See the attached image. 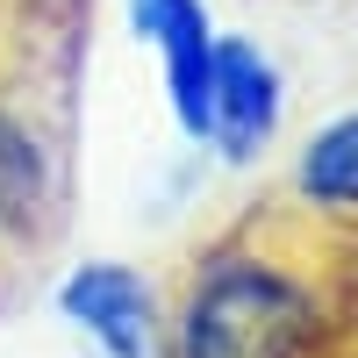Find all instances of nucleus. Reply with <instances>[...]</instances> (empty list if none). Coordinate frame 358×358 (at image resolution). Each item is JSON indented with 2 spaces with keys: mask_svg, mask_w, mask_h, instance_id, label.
Returning <instances> with one entry per match:
<instances>
[{
  "mask_svg": "<svg viewBox=\"0 0 358 358\" xmlns=\"http://www.w3.org/2000/svg\"><path fill=\"white\" fill-rule=\"evenodd\" d=\"M337 215L258 208L208 244L172 301V358H322L344 322V265L330 251Z\"/></svg>",
  "mask_w": 358,
  "mask_h": 358,
  "instance_id": "obj_1",
  "label": "nucleus"
},
{
  "mask_svg": "<svg viewBox=\"0 0 358 358\" xmlns=\"http://www.w3.org/2000/svg\"><path fill=\"white\" fill-rule=\"evenodd\" d=\"M129 22L165 65L179 129L201 143L215 129V22H208V8L201 0H129Z\"/></svg>",
  "mask_w": 358,
  "mask_h": 358,
  "instance_id": "obj_2",
  "label": "nucleus"
},
{
  "mask_svg": "<svg viewBox=\"0 0 358 358\" xmlns=\"http://www.w3.org/2000/svg\"><path fill=\"white\" fill-rule=\"evenodd\" d=\"M57 229V151L0 94V265H15Z\"/></svg>",
  "mask_w": 358,
  "mask_h": 358,
  "instance_id": "obj_3",
  "label": "nucleus"
},
{
  "mask_svg": "<svg viewBox=\"0 0 358 358\" xmlns=\"http://www.w3.org/2000/svg\"><path fill=\"white\" fill-rule=\"evenodd\" d=\"M280 129V72L273 57L244 36H215V129L208 143H222V158H258Z\"/></svg>",
  "mask_w": 358,
  "mask_h": 358,
  "instance_id": "obj_4",
  "label": "nucleus"
},
{
  "mask_svg": "<svg viewBox=\"0 0 358 358\" xmlns=\"http://www.w3.org/2000/svg\"><path fill=\"white\" fill-rule=\"evenodd\" d=\"M57 308L108 358H151V287L129 265H79L57 294Z\"/></svg>",
  "mask_w": 358,
  "mask_h": 358,
  "instance_id": "obj_5",
  "label": "nucleus"
},
{
  "mask_svg": "<svg viewBox=\"0 0 358 358\" xmlns=\"http://www.w3.org/2000/svg\"><path fill=\"white\" fill-rule=\"evenodd\" d=\"M294 194L337 222H358V108L322 122L294 158Z\"/></svg>",
  "mask_w": 358,
  "mask_h": 358,
  "instance_id": "obj_6",
  "label": "nucleus"
}]
</instances>
